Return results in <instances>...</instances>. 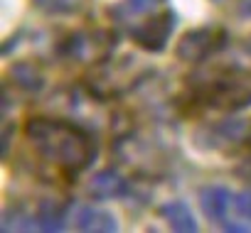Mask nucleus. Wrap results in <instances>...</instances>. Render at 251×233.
I'll return each instance as SVG.
<instances>
[{"mask_svg":"<svg viewBox=\"0 0 251 233\" xmlns=\"http://www.w3.org/2000/svg\"><path fill=\"white\" fill-rule=\"evenodd\" d=\"M25 135L45 162L57 165L69 177L81 172L96 155V148L89 133L64 121L30 118L25 123Z\"/></svg>","mask_w":251,"mask_h":233,"instance_id":"obj_1","label":"nucleus"},{"mask_svg":"<svg viewBox=\"0 0 251 233\" xmlns=\"http://www.w3.org/2000/svg\"><path fill=\"white\" fill-rule=\"evenodd\" d=\"M195 96L200 103H207L214 108H226V110L251 106V76L239 74V71H229L224 76L204 81V86L197 88Z\"/></svg>","mask_w":251,"mask_h":233,"instance_id":"obj_2","label":"nucleus"},{"mask_svg":"<svg viewBox=\"0 0 251 233\" xmlns=\"http://www.w3.org/2000/svg\"><path fill=\"white\" fill-rule=\"evenodd\" d=\"M226 44V32L222 27H200L192 32H185L175 47L177 59L187 62V64H197L204 62L207 57L217 54L219 49H224Z\"/></svg>","mask_w":251,"mask_h":233,"instance_id":"obj_3","label":"nucleus"},{"mask_svg":"<svg viewBox=\"0 0 251 233\" xmlns=\"http://www.w3.org/2000/svg\"><path fill=\"white\" fill-rule=\"evenodd\" d=\"M173 32V13L168 10H160V13H153L146 22L136 25L131 30V40L141 47V49H148V52H160L168 42Z\"/></svg>","mask_w":251,"mask_h":233,"instance_id":"obj_4","label":"nucleus"},{"mask_svg":"<svg viewBox=\"0 0 251 233\" xmlns=\"http://www.w3.org/2000/svg\"><path fill=\"white\" fill-rule=\"evenodd\" d=\"M108 49H111L108 37L101 32H79V35H72L64 44V54L72 59H79V62L103 59Z\"/></svg>","mask_w":251,"mask_h":233,"instance_id":"obj_5","label":"nucleus"},{"mask_svg":"<svg viewBox=\"0 0 251 233\" xmlns=\"http://www.w3.org/2000/svg\"><path fill=\"white\" fill-rule=\"evenodd\" d=\"M123 189H126V182L113 169H103V172H96L89 179L86 194L94 196V199H111V196L123 194Z\"/></svg>","mask_w":251,"mask_h":233,"instance_id":"obj_6","label":"nucleus"},{"mask_svg":"<svg viewBox=\"0 0 251 233\" xmlns=\"http://www.w3.org/2000/svg\"><path fill=\"white\" fill-rule=\"evenodd\" d=\"M229 201H231V194L222 187H207L200 191V204H202V211L212 218V221H222L226 209H229Z\"/></svg>","mask_w":251,"mask_h":233,"instance_id":"obj_7","label":"nucleus"},{"mask_svg":"<svg viewBox=\"0 0 251 233\" xmlns=\"http://www.w3.org/2000/svg\"><path fill=\"white\" fill-rule=\"evenodd\" d=\"M76 228L79 231H99V233H106V231H116V221L111 213L101 211V209H94V206H84L79 209L76 213Z\"/></svg>","mask_w":251,"mask_h":233,"instance_id":"obj_8","label":"nucleus"},{"mask_svg":"<svg viewBox=\"0 0 251 233\" xmlns=\"http://www.w3.org/2000/svg\"><path fill=\"white\" fill-rule=\"evenodd\" d=\"M10 79H13L15 86H20L23 91H30V93L40 91L42 84H45L42 71H40L32 62H18V64L10 69Z\"/></svg>","mask_w":251,"mask_h":233,"instance_id":"obj_9","label":"nucleus"},{"mask_svg":"<svg viewBox=\"0 0 251 233\" xmlns=\"http://www.w3.org/2000/svg\"><path fill=\"white\" fill-rule=\"evenodd\" d=\"M160 213H163V218H168V223H170L173 231H180V233H185V231H190V233L197 231V223H195L190 209H187L182 201H170V204H165V206L160 209Z\"/></svg>","mask_w":251,"mask_h":233,"instance_id":"obj_10","label":"nucleus"},{"mask_svg":"<svg viewBox=\"0 0 251 233\" xmlns=\"http://www.w3.org/2000/svg\"><path fill=\"white\" fill-rule=\"evenodd\" d=\"M32 3H35L40 10L50 13V15H67V13L79 10L81 0H32Z\"/></svg>","mask_w":251,"mask_h":233,"instance_id":"obj_11","label":"nucleus"},{"mask_svg":"<svg viewBox=\"0 0 251 233\" xmlns=\"http://www.w3.org/2000/svg\"><path fill=\"white\" fill-rule=\"evenodd\" d=\"M160 5V0H126L121 5V10L133 18V15H146V13H155V8Z\"/></svg>","mask_w":251,"mask_h":233,"instance_id":"obj_12","label":"nucleus"},{"mask_svg":"<svg viewBox=\"0 0 251 233\" xmlns=\"http://www.w3.org/2000/svg\"><path fill=\"white\" fill-rule=\"evenodd\" d=\"M234 209H236V213H239V216L251 218V189L241 191V194L234 199Z\"/></svg>","mask_w":251,"mask_h":233,"instance_id":"obj_13","label":"nucleus"},{"mask_svg":"<svg viewBox=\"0 0 251 233\" xmlns=\"http://www.w3.org/2000/svg\"><path fill=\"white\" fill-rule=\"evenodd\" d=\"M239 15L251 18V0H239Z\"/></svg>","mask_w":251,"mask_h":233,"instance_id":"obj_14","label":"nucleus"},{"mask_svg":"<svg viewBox=\"0 0 251 233\" xmlns=\"http://www.w3.org/2000/svg\"><path fill=\"white\" fill-rule=\"evenodd\" d=\"M244 52L251 57V37H249V40H244Z\"/></svg>","mask_w":251,"mask_h":233,"instance_id":"obj_15","label":"nucleus"},{"mask_svg":"<svg viewBox=\"0 0 251 233\" xmlns=\"http://www.w3.org/2000/svg\"><path fill=\"white\" fill-rule=\"evenodd\" d=\"M249 143H251V133H249Z\"/></svg>","mask_w":251,"mask_h":233,"instance_id":"obj_16","label":"nucleus"}]
</instances>
